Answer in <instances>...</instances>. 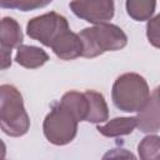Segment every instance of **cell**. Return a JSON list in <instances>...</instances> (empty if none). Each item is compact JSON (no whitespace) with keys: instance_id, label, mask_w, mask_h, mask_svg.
Masks as SVG:
<instances>
[{"instance_id":"52a82bcc","label":"cell","mask_w":160,"mask_h":160,"mask_svg":"<svg viewBox=\"0 0 160 160\" xmlns=\"http://www.w3.org/2000/svg\"><path fill=\"white\" fill-rule=\"evenodd\" d=\"M54 54L61 60H72L81 56L82 44L78 34L72 32L69 29L64 30L51 44L50 46Z\"/></svg>"},{"instance_id":"5b68a950","label":"cell","mask_w":160,"mask_h":160,"mask_svg":"<svg viewBox=\"0 0 160 160\" xmlns=\"http://www.w3.org/2000/svg\"><path fill=\"white\" fill-rule=\"evenodd\" d=\"M66 29H69L66 18L55 11H50L29 20L26 34L29 38L50 48L52 41Z\"/></svg>"},{"instance_id":"277c9868","label":"cell","mask_w":160,"mask_h":160,"mask_svg":"<svg viewBox=\"0 0 160 160\" xmlns=\"http://www.w3.org/2000/svg\"><path fill=\"white\" fill-rule=\"evenodd\" d=\"M78 120L59 102L45 116L42 130L49 142L62 146L71 142L78 132Z\"/></svg>"},{"instance_id":"2e32d148","label":"cell","mask_w":160,"mask_h":160,"mask_svg":"<svg viewBox=\"0 0 160 160\" xmlns=\"http://www.w3.org/2000/svg\"><path fill=\"white\" fill-rule=\"evenodd\" d=\"M52 0H0V8L16 9L20 11H31L45 8Z\"/></svg>"},{"instance_id":"9c48e42d","label":"cell","mask_w":160,"mask_h":160,"mask_svg":"<svg viewBox=\"0 0 160 160\" xmlns=\"http://www.w3.org/2000/svg\"><path fill=\"white\" fill-rule=\"evenodd\" d=\"M84 94L88 99V114L85 121L92 124L106 121L109 119V109L104 95L95 90H86Z\"/></svg>"},{"instance_id":"3957f363","label":"cell","mask_w":160,"mask_h":160,"mask_svg":"<svg viewBox=\"0 0 160 160\" xmlns=\"http://www.w3.org/2000/svg\"><path fill=\"white\" fill-rule=\"evenodd\" d=\"M150 98V89L146 80L136 72H125L120 75L111 90L114 105L125 112L140 111Z\"/></svg>"},{"instance_id":"ba28073f","label":"cell","mask_w":160,"mask_h":160,"mask_svg":"<svg viewBox=\"0 0 160 160\" xmlns=\"http://www.w3.org/2000/svg\"><path fill=\"white\" fill-rule=\"evenodd\" d=\"M135 116L136 128L142 132H158L160 129V116H159V89L156 88L152 94H150L146 105L138 111Z\"/></svg>"},{"instance_id":"6da1fadb","label":"cell","mask_w":160,"mask_h":160,"mask_svg":"<svg viewBox=\"0 0 160 160\" xmlns=\"http://www.w3.org/2000/svg\"><path fill=\"white\" fill-rule=\"evenodd\" d=\"M82 44L81 56L96 58L106 51L121 50L128 44V36L121 28L109 22L95 24L91 28H85L79 34Z\"/></svg>"},{"instance_id":"e0dca14e","label":"cell","mask_w":160,"mask_h":160,"mask_svg":"<svg viewBox=\"0 0 160 160\" xmlns=\"http://www.w3.org/2000/svg\"><path fill=\"white\" fill-rule=\"evenodd\" d=\"M159 19H160L159 15L149 19L150 21L148 22V26H146L148 29L146 35H148L149 42L155 48H159Z\"/></svg>"},{"instance_id":"7a4b0ae2","label":"cell","mask_w":160,"mask_h":160,"mask_svg":"<svg viewBox=\"0 0 160 160\" xmlns=\"http://www.w3.org/2000/svg\"><path fill=\"white\" fill-rule=\"evenodd\" d=\"M0 128L11 138L22 136L30 129L22 95L10 84L0 85Z\"/></svg>"},{"instance_id":"8992f818","label":"cell","mask_w":160,"mask_h":160,"mask_svg":"<svg viewBox=\"0 0 160 160\" xmlns=\"http://www.w3.org/2000/svg\"><path fill=\"white\" fill-rule=\"evenodd\" d=\"M69 6L78 18L91 24L108 22L115 14L114 0H71Z\"/></svg>"},{"instance_id":"7c38bea8","label":"cell","mask_w":160,"mask_h":160,"mask_svg":"<svg viewBox=\"0 0 160 160\" xmlns=\"http://www.w3.org/2000/svg\"><path fill=\"white\" fill-rule=\"evenodd\" d=\"M78 121H85L88 114V99L84 92L68 91L62 95L60 102Z\"/></svg>"},{"instance_id":"4fadbf2b","label":"cell","mask_w":160,"mask_h":160,"mask_svg":"<svg viewBox=\"0 0 160 160\" xmlns=\"http://www.w3.org/2000/svg\"><path fill=\"white\" fill-rule=\"evenodd\" d=\"M22 40L24 36L19 22L10 16L2 18L0 20V42L12 49L19 48L22 44Z\"/></svg>"},{"instance_id":"ac0fdd59","label":"cell","mask_w":160,"mask_h":160,"mask_svg":"<svg viewBox=\"0 0 160 160\" xmlns=\"http://www.w3.org/2000/svg\"><path fill=\"white\" fill-rule=\"evenodd\" d=\"M11 66V49L0 42V70H6Z\"/></svg>"},{"instance_id":"9a60e30c","label":"cell","mask_w":160,"mask_h":160,"mask_svg":"<svg viewBox=\"0 0 160 160\" xmlns=\"http://www.w3.org/2000/svg\"><path fill=\"white\" fill-rule=\"evenodd\" d=\"M138 152L142 160H158L160 158V138L158 135L145 136L138 145Z\"/></svg>"},{"instance_id":"ffe728a7","label":"cell","mask_w":160,"mask_h":160,"mask_svg":"<svg viewBox=\"0 0 160 160\" xmlns=\"http://www.w3.org/2000/svg\"><path fill=\"white\" fill-rule=\"evenodd\" d=\"M5 156H6V145H5V142L0 139V160L4 159Z\"/></svg>"},{"instance_id":"5bb4252c","label":"cell","mask_w":160,"mask_h":160,"mask_svg":"<svg viewBox=\"0 0 160 160\" xmlns=\"http://www.w3.org/2000/svg\"><path fill=\"white\" fill-rule=\"evenodd\" d=\"M156 0H126V12L136 21L151 19L155 12Z\"/></svg>"},{"instance_id":"30bf717a","label":"cell","mask_w":160,"mask_h":160,"mask_svg":"<svg viewBox=\"0 0 160 160\" xmlns=\"http://www.w3.org/2000/svg\"><path fill=\"white\" fill-rule=\"evenodd\" d=\"M49 60V55L45 50L32 45H20L16 51L15 61L26 69L41 68Z\"/></svg>"},{"instance_id":"d6986e66","label":"cell","mask_w":160,"mask_h":160,"mask_svg":"<svg viewBox=\"0 0 160 160\" xmlns=\"http://www.w3.org/2000/svg\"><path fill=\"white\" fill-rule=\"evenodd\" d=\"M116 151H118V149H115ZM105 159L106 158H135L131 152H128L125 149H120V151H118V154H114V152H108L105 156H104Z\"/></svg>"},{"instance_id":"8fae6325","label":"cell","mask_w":160,"mask_h":160,"mask_svg":"<svg viewBox=\"0 0 160 160\" xmlns=\"http://www.w3.org/2000/svg\"><path fill=\"white\" fill-rule=\"evenodd\" d=\"M136 128L135 116L115 118L104 125H98V131L106 138H118L122 135H129Z\"/></svg>"}]
</instances>
